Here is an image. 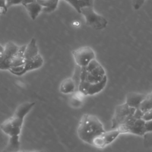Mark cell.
Masks as SVG:
<instances>
[{
	"label": "cell",
	"instance_id": "obj_1",
	"mask_svg": "<svg viewBox=\"0 0 152 152\" xmlns=\"http://www.w3.org/2000/svg\"><path fill=\"white\" fill-rule=\"evenodd\" d=\"M35 105L34 102H25L20 104L14 114L0 125L2 131L9 137V141L4 151H17L20 149V135L26 116Z\"/></svg>",
	"mask_w": 152,
	"mask_h": 152
},
{
	"label": "cell",
	"instance_id": "obj_2",
	"mask_svg": "<svg viewBox=\"0 0 152 152\" xmlns=\"http://www.w3.org/2000/svg\"><path fill=\"white\" fill-rule=\"evenodd\" d=\"M104 131L103 124L94 115H84L79 122L77 134L84 142L92 145L94 139Z\"/></svg>",
	"mask_w": 152,
	"mask_h": 152
},
{
	"label": "cell",
	"instance_id": "obj_3",
	"mask_svg": "<svg viewBox=\"0 0 152 152\" xmlns=\"http://www.w3.org/2000/svg\"><path fill=\"white\" fill-rule=\"evenodd\" d=\"M106 76L104 69L95 59L87 66L81 68L80 74L81 81L96 83L101 81Z\"/></svg>",
	"mask_w": 152,
	"mask_h": 152
},
{
	"label": "cell",
	"instance_id": "obj_4",
	"mask_svg": "<svg viewBox=\"0 0 152 152\" xmlns=\"http://www.w3.org/2000/svg\"><path fill=\"white\" fill-rule=\"evenodd\" d=\"M80 14L84 17L86 24L96 30L104 29L107 25V20L103 16L96 13L93 6L82 8Z\"/></svg>",
	"mask_w": 152,
	"mask_h": 152
},
{
	"label": "cell",
	"instance_id": "obj_5",
	"mask_svg": "<svg viewBox=\"0 0 152 152\" xmlns=\"http://www.w3.org/2000/svg\"><path fill=\"white\" fill-rule=\"evenodd\" d=\"M145 122L142 118L137 119L132 116L128 118L118 129L121 134L129 133L142 136L146 132Z\"/></svg>",
	"mask_w": 152,
	"mask_h": 152
},
{
	"label": "cell",
	"instance_id": "obj_6",
	"mask_svg": "<svg viewBox=\"0 0 152 152\" xmlns=\"http://www.w3.org/2000/svg\"><path fill=\"white\" fill-rule=\"evenodd\" d=\"M43 64V59L39 54L34 58L24 61V63L19 66L12 67L8 71L12 74L17 76H22L28 71L37 69L40 68Z\"/></svg>",
	"mask_w": 152,
	"mask_h": 152
},
{
	"label": "cell",
	"instance_id": "obj_7",
	"mask_svg": "<svg viewBox=\"0 0 152 152\" xmlns=\"http://www.w3.org/2000/svg\"><path fill=\"white\" fill-rule=\"evenodd\" d=\"M135 109L129 106L126 103L117 106L112 119V128H118L128 117L134 114Z\"/></svg>",
	"mask_w": 152,
	"mask_h": 152
},
{
	"label": "cell",
	"instance_id": "obj_8",
	"mask_svg": "<svg viewBox=\"0 0 152 152\" xmlns=\"http://www.w3.org/2000/svg\"><path fill=\"white\" fill-rule=\"evenodd\" d=\"M72 53L75 63L81 68L87 66L95 59L94 50L88 46L81 47L73 50Z\"/></svg>",
	"mask_w": 152,
	"mask_h": 152
},
{
	"label": "cell",
	"instance_id": "obj_9",
	"mask_svg": "<svg viewBox=\"0 0 152 152\" xmlns=\"http://www.w3.org/2000/svg\"><path fill=\"white\" fill-rule=\"evenodd\" d=\"M19 46L12 42H8L0 56V70H8L11 68V62L17 53Z\"/></svg>",
	"mask_w": 152,
	"mask_h": 152
},
{
	"label": "cell",
	"instance_id": "obj_10",
	"mask_svg": "<svg viewBox=\"0 0 152 152\" xmlns=\"http://www.w3.org/2000/svg\"><path fill=\"white\" fill-rule=\"evenodd\" d=\"M107 76L101 81L96 83H90L80 81L78 90L84 95H94L104 89L107 84Z\"/></svg>",
	"mask_w": 152,
	"mask_h": 152
},
{
	"label": "cell",
	"instance_id": "obj_11",
	"mask_svg": "<svg viewBox=\"0 0 152 152\" xmlns=\"http://www.w3.org/2000/svg\"><path fill=\"white\" fill-rule=\"evenodd\" d=\"M120 134L121 133L118 128L107 132L104 131L94 139L92 145L98 148H103L112 143Z\"/></svg>",
	"mask_w": 152,
	"mask_h": 152
},
{
	"label": "cell",
	"instance_id": "obj_12",
	"mask_svg": "<svg viewBox=\"0 0 152 152\" xmlns=\"http://www.w3.org/2000/svg\"><path fill=\"white\" fill-rule=\"evenodd\" d=\"M146 95L141 93L131 92L127 94L126 96L125 103L130 107L137 109L142 101L145 98Z\"/></svg>",
	"mask_w": 152,
	"mask_h": 152
},
{
	"label": "cell",
	"instance_id": "obj_13",
	"mask_svg": "<svg viewBox=\"0 0 152 152\" xmlns=\"http://www.w3.org/2000/svg\"><path fill=\"white\" fill-rule=\"evenodd\" d=\"M39 54V49L37 45L36 40L34 38L31 39L30 42L26 45V49L24 53L25 60L30 59L34 58Z\"/></svg>",
	"mask_w": 152,
	"mask_h": 152
},
{
	"label": "cell",
	"instance_id": "obj_14",
	"mask_svg": "<svg viewBox=\"0 0 152 152\" xmlns=\"http://www.w3.org/2000/svg\"><path fill=\"white\" fill-rule=\"evenodd\" d=\"M27 10L31 20H34L39 15L40 12L42 11V6L39 4L36 0L31 3L28 4L24 6Z\"/></svg>",
	"mask_w": 152,
	"mask_h": 152
},
{
	"label": "cell",
	"instance_id": "obj_15",
	"mask_svg": "<svg viewBox=\"0 0 152 152\" xmlns=\"http://www.w3.org/2000/svg\"><path fill=\"white\" fill-rule=\"evenodd\" d=\"M75 88V82L71 78H68L64 80L61 82L59 86V91L63 94L72 93L74 91Z\"/></svg>",
	"mask_w": 152,
	"mask_h": 152
},
{
	"label": "cell",
	"instance_id": "obj_16",
	"mask_svg": "<svg viewBox=\"0 0 152 152\" xmlns=\"http://www.w3.org/2000/svg\"><path fill=\"white\" fill-rule=\"evenodd\" d=\"M36 1L42 6L43 12L50 13L56 9L59 0H36Z\"/></svg>",
	"mask_w": 152,
	"mask_h": 152
},
{
	"label": "cell",
	"instance_id": "obj_17",
	"mask_svg": "<svg viewBox=\"0 0 152 152\" xmlns=\"http://www.w3.org/2000/svg\"><path fill=\"white\" fill-rule=\"evenodd\" d=\"M69 3L78 13H81V9L87 6H93V0H65Z\"/></svg>",
	"mask_w": 152,
	"mask_h": 152
},
{
	"label": "cell",
	"instance_id": "obj_18",
	"mask_svg": "<svg viewBox=\"0 0 152 152\" xmlns=\"http://www.w3.org/2000/svg\"><path fill=\"white\" fill-rule=\"evenodd\" d=\"M138 108L144 113L152 109V102L145 97V98L142 101V102L140 104Z\"/></svg>",
	"mask_w": 152,
	"mask_h": 152
},
{
	"label": "cell",
	"instance_id": "obj_19",
	"mask_svg": "<svg viewBox=\"0 0 152 152\" xmlns=\"http://www.w3.org/2000/svg\"><path fill=\"white\" fill-rule=\"evenodd\" d=\"M145 0H132V5L135 10H139L144 4Z\"/></svg>",
	"mask_w": 152,
	"mask_h": 152
},
{
	"label": "cell",
	"instance_id": "obj_20",
	"mask_svg": "<svg viewBox=\"0 0 152 152\" xmlns=\"http://www.w3.org/2000/svg\"><path fill=\"white\" fill-rule=\"evenodd\" d=\"M142 119L145 121H150L152 119V109L144 112L142 116Z\"/></svg>",
	"mask_w": 152,
	"mask_h": 152
},
{
	"label": "cell",
	"instance_id": "obj_21",
	"mask_svg": "<svg viewBox=\"0 0 152 152\" xmlns=\"http://www.w3.org/2000/svg\"><path fill=\"white\" fill-rule=\"evenodd\" d=\"M21 4V0H6V5L7 8L12 5Z\"/></svg>",
	"mask_w": 152,
	"mask_h": 152
},
{
	"label": "cell",
	"instance_id": "obj_22",
	"mask_svg": "<svg viewBox=\"0 0 152 152\" xmlns=\"http://www.w3.org/2000/svg\"><path fill=\"white\" fill-rule=\"evenodd\" d=\"M0 9L2 12V14H5L7 11V7L6 5V0H0Z\"/></svg>",
	"mask_w": 152,
	"mask_h": 152
},
{
	"label": "cell",
	"instance_id": "obj_23",
	"mask_svg": "<svg viewBox=\"0 0 152 152\" xmlns=\"http://www.w3.org/2000/svg\"><path fill=\"white\" fill-rule=\"evenodd\" d=\"M145 128L146 132H152V119L145 122Z\"/></svg>",
	"mask_w": 152,
	"mask_h": 152
},
{
	"label": "cell",
	"instance_id": "obj_24",
	"mask_svg": "<svg viewBox=\"0 0 152 152\" xmlns=\"http://www.w3.org/2000/svg\"><path fill=\"white\" fill-rule=\"evenodd\" d=\"M34 1H36V0H21V4L24 6L28 4L31 3Z\"/></svg>",
	"mask_w": 152,
	"mask_h": 152
},
{
	"label": "cell",
	"instance_id": "obj_25",
	"mask_svg": "<svg viewBox=\"0 0 152 152\" xmlns=\"http://www.w3.org/2000/svg\"><path fill=\"white\" fill-rule=\"evenodd\" d=\"M146 97L152 102V92L149 93L148 95H146Z\"/></svg>",
	"mask_w": 152,
	"mask_h": 152
},
{
	"label": "cell",
	"instance_id": "obj_26",
	"mask_svg": "<svg viewBox=\"0 0 152 152\" xmlns=\"http://www.w3.org/2000/svg\"><path fill=\"white\" fill-rule=\"evenodd\" d=\"M3 50H4V47L0 45V50H1V51H3Z\"/></svg>",
	"mask_w": 152,
	"mask_h": 152
},
{
	"label": "cell",
	"instance_id": "obj_27",
	"mask_svg": "<svg viewBox=\"0 0 152 152\" xmlns=\"http://www.w3.org/2000/svg\"><path fill=\"white\" fill-rule=\"evenodd\" d=\"M1 14H2V11H1V10L0 9V15Z\"/></svg>",
	"mask_w": 152,
	"mask_h": 152
}]
</instances>
